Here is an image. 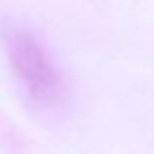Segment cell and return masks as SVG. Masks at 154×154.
<instances>
[{
    "instance_id": "6da1fadb",
    "label": "cell",
    "mask_w": 154,
    "mask_h": 154,
    "mask_svg": "<svg viewBox=\"0 0 154 154\" xmlns=\"http://www.w3.org/2000/svg\"><path fill=\"white\" fill-rule=\"evenodd\" d=\"M4 43L10 64L27 94L45 105L57 102L60 96V76L37 39L23 29H8Z\"/></svg>"
}]
</instances>
